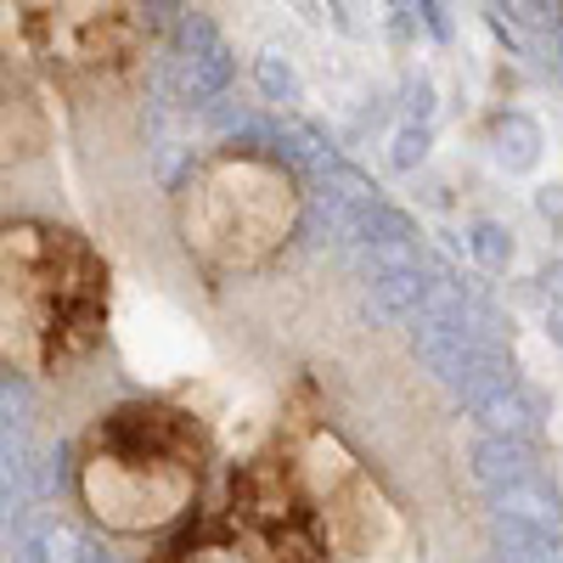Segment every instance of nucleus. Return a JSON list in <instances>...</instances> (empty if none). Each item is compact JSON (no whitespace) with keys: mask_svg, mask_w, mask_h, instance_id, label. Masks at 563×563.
<instances>
[{"mask_svg":"<svg viewBox=\"0 0 563 563\" xmlns=\"http://www.w3.org/2000/svg\"><path fill=\"white\" fill-rule=\"evenodd\" d=\"M108 321V265L79 231L0 225V372H52L85 355Z\"/></svg>","mask_w":563,"mask_h":563,"instance_id":"nucleus-1","label":"nucleus"},{"mask_svg":"<svg viewBox=\"0 0 563 563\" xmlns=\"http://www.w3.org/2000/svg\"><path fill=\"white\" fill-rule=\"evenodd\" d=\"M203 485V429L164 400H130L90 429L79 496L119 536L175 525Z\"/></svg>","mask_w":563,"mask_h":563,"instance_id":"nucleus-2","label":"nucleus"},{"mask_svg":"<svg viewBox=\"0 0 563 563\" xmlns=\"http://www.w3.org/2000/svg\"><path fill=\"white\" fill-rule=\"evenodd\" d=\"M305 225L299 175L265 147H225L203 158L175 186V231L180 249L209 276H254Z\"/></svg>","mask_w":563,"mask_h":563,"instance_id":"nucleus-3","label":"nucleus"},{"mask_svg":"<svg viewBox=\"0 0 563 563\" xmlns=\"http://www.w3.org/2000/svg\"><path fill=\"white\" fill-rule=\"evenodd\" d=\"M225 519L260 563H327V536L299 485V467L276 451H260L231 474Z\"/></svg>","mask_w":563,"mask_h":563,"instance_id":"nucleus-4","label":"nucleus"},{"mask_svg":"<svg viewBox=\"0 0 563 563\" xmlns=\"http://www.w3.org/2000/svg\"><path fill=\"white\" fill-rule=\"evenodd\" d=\"M34 45L63 68H108L153 29V0H23Z\"/></svg>","mask_w":563,"mask_h":563,"instance_id":"nucleus-5","label":"nucleus"},{"mask_svg":"<svg viewBox=\"0 0 563 563\" xmlns=\"http://www.w3.org/2000/svg\"><path fill=\"white\" fill-rule=\"evenodd\" d=\"M231 74H238V57H231L225 34L203 18V12H186L175 29V90L180 102L209 108L231 90Z\"/></svg>","mask_w":563,"mask_h":563,"instance_id":"nucleus-6","label":"nucleus"},{"mask_svg":"<svg viewBox=\"0 0 563 563\" xmlns=\"http://www.w3.org/2000/svg\"><path fill=\"white\" fill-rule=\"evenodd\" d=\"M18 563H108V552L90 547L85 530L63 512H34L18 530Z\"/></svg>","mask_w":563,"mask_h":563,"instance_id":"nucleus-7","label":"nucleus"},{"mask_svg":"<svg viewBox=\"0 0 563 563\" xmlns=\"http://www.w3.org/2000/svg\"><path fill=\"white\" fill-rule=\"evenodd\" d=\"M467 474H474V479L485 485V496H490V490H501V485H519V479L541 474V467H536L530 440L479 434V440H474V451H467Z\"/></svg>","mask_w":563,"mask_h":563,"instance_id":"nucleus-8","label":"nucleus"},{"mask_svg":"<svg viewBox=\"0 0 563 563\" xmlns=\"http://www.w3.org/2000/svg\"><path fill=\"white\" fill-rule=\"evenodd\" d=\"M490 512H496V519L536 525V530H558V525H563V496H558L541 474H530V479H519V485L490 490Z\"/></svg>","mask_w":563,"mask_h":563,"instance_id":"nucleus-9","label":"nucleus"},{"mask_svg":"<svg viewBox=\"0 0 563 563\" xmlns=\"http://www.w3.org/2000/svg\"><path fill=\"white\" fill-rule=\"evenodd\" d=\"M474 417H479V429L485 434H501V440H536L541 434V400L525 389V384H507V389H496L485 406H474Z\"/></svg>","mask_w":563,"mask_h":563,"instance_id":"nucleus-10","label":"nucleus"},{"mask_svg":"<svg viewBox=\"0 0 563 563\" xmlns=\"http://www.w3.org/2000/svg\"><path fill=\"white\" fill-rule=\"evenodd\" d=\"M490 141H496V158H501L512 175H525V169L541 164V124L525 119V113H501L496 130H490Z\"/></svg>","mask_w":563,"mask_h":563,"instance_id":"nucleus-11","label":"nucleus"},{"mask_svg":"<svg viewBox=\"0 0 563 563\" xmlns=\"http://www.w3.org/2000/svg\"><path fill=\"white\" fill-rule=\"evenodd\" d=\"M552 530L519 525V519H490V547L501 563H552Z\"/></svg>","mask_w":563,"mask_h":563,"instance_id":"nucleus-12","label":"nucleus"},{"mask_svg":"<svg viewBox=\"0 0 563 563\" xmlns=\"http://www.w3.org/2000/svg\"><path fill=\"white\" fill-rule=\"evenodd\" d=\"M361 243H411L417 249V220L406 214V209H395V203H384V198H372V203H361Z\"/></svg>","mask_w":563,"mask_h":563,"instance_id":"nucleus-13","label":"nucleus"},{"mask_svg":"<svg viewBox=\"0 0 563 563\" xmlns=\"http://www.w3.org/2000/svg\"><path fill=\"white\" fill-rule=\"evenodd\" d=\"M254 85H260V97L276 102V108H294V102L305 97V85H299L294 63L282 57V52H260V57H254Z\"/></svg>","mask_w":563,"mask_h":563,"instance_id":"nucleus-14","label":"nucleus"},{"mask_svg":"<svg viewBox=\"0 0 563 563\" xmlns=\"http://www.w3.org/2000/svg\"><path fill=\"white\" fill-rule=\"evenodd\" d=\"M467 254H474L485 271H507V265H512V231L496 225V220L467 225Z\"/></svg>","mask_w":563,"mask_h":563,"instance_id":"nucleus-15","label":"nucleus"},{"mask_svg":"<svg viewBox=\"0 0 563 563\" xmlns=\"http://www.w3.org/2000/svg\"><path fill=\"white\" fill-rule=\"evenodd\" d=\"M34 411V389L23 384V372H0V434H18Z\"/></svg>","mask_w":563,"mask_h":563,"instance_id":"nucleus-16","label":"nucleus"},{"mask_svg":"<svg viewBox=\"0 0 563 563\" xmlns=\"http://www.w3.org/2000/svg\"><path fill=\"white\" fill-rule=\"evenodd\" d=\"M164 563H249V558L231 541H220V536H186L180 547L164 552Z\"/></svg>","mask_w":563,"mask_h":563,"instance_id":"nucleus-17","label":"nucleus"},{"mask_svg":"<svg viewBox=\"0 0 563 563\" xmlns=\"http://www.w3.org/2000/svg\"><path fill=\"white\" fill-rule=\"evenodd\" d=\"M429 147H434V135H429V124H400L395 130V141H389V164L395 169H417L422 158H429Z\"/></svg>","mask_w":563,"mask_h":563,"instance_id":"nucleus-18","label":"nucleus"},{"mask_svg":"<svg viewBox=\"0 0 563 563\" xmlns=\"http://www.w3.org/2000/svg\"><path fill=\"white\" fill-rule=\"evenodd\" d=\"M496 7H507V12L519 18L525 29H541V34H547V29L563 18V7H558V0H496Z\"/></svg>","mask_w":563,"mask_h":563,"instance_id":"nucleus-19","label":"nucleus"},{"mask_svg":"<svg viewBox=\"0 0 563 563\" xmlns=\"http://www.w3.org/2000/svg\"><path fill=\"white\" fill-rule=\"evenodd\" d=\"M406 119L411 124H429L434 119V85L429 79H411L406 85Z\"/></svg>","mask_w":563,"mask_h":563,"instance_id":"nucleus-20","label":"nucleus"},{"mask_svg":"<svg viewBox=\"0 0 563 563\" xmlns=\"http://www.w3.org/2000/svg\"><path fill=\"white\" fill-rule=\"evenodd\" d=\"M411 12L422 18V29H429L434 40H451V12H445V0H411Z\"/></svg>","mask_w":563,"mask_h":563,"instance_id":"nucleus-21","label":"nucleus"},{"mask_svg":"<svg viewBox=\"0 0 563 563\" xmlns=\"http://www.w3.org/2000/svg\"><path fill=\"white\" fill-rule=\"evenodd\" d=\"M547 52H552V57H547V63H552V74L563 79V18L547 29Z\"/></svg>","mask_w":563,"mask_h":563,"instance_id":"nucleus-22","label":"nucleus"},{"mask_svg":"<svg viewBox=\"0 0 563 563\" xmlns=\"http://www.w3.org/2000/svg\"><path fill=\"white\" fill-rule=\"evenodd\" d=\"M536 209H541V214H547V220H563V198H558V192H552V186H547V192H541V198H536Z\"/></svg>","mask_w":563,"mask_h":563,"instance_id":"nucleus-23","label":"nucleus"},{"mask_svg":"<svg viewBox=\"0 0 563 563\" xmlns=\"http://www.w3.org/2000/svg\"><path fill=\"white\" fill-rule=\"evenodd\" d=\"M547 333H552V339H558V344H563V299H558V305H552V310H547Z\"/></svg>","mask_w":563,"mask_h":563,"instance_id":"nucleus-24","label":"nucleus"},{"mask_svg":"<svg viewBox=\"0 0 563 563\" xmlns=\"http://www.w3.org/2000/svg\"><path fill=\"white\" fill-rule=\"evenodd\" d=\"M541 282H547L552 294H563V265H547V271H541Z\"/></svg>","mask_w":563,"mask_h":563,"instance_id":"nucleus-25","label":"nucleus"},{"mask_svg":"<svg viewBox=\"0 0 563 563\" xmlns=\"http://www.w3.org/2000/svg\"><path fill=\"white\" fill-rule=\"evenodd\" d=\"M552 563H563V541H552Z\"/></svg>","mask_w":563,"mask_h":563,"instance_id":"nucleus-26","label":"nucleus"}]
</instances>
